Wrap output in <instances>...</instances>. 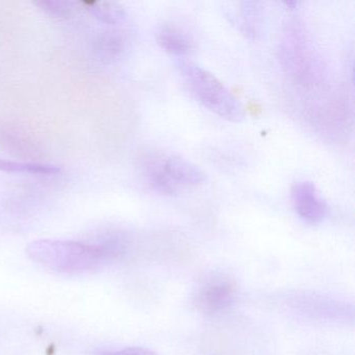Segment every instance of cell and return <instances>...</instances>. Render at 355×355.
<instances>
[{
  "instance_id": "obj_1",
  "label": "cell",
  "mask_w": 355,
  "mask_h": 355,
  "mask_svg": "<svg viewBox=\"0 0 355 355\" xmlns=\"http://www.w3.org/2000/svg\"><path fill=\"white\" fill-rule=\"evenodd\" d=\"M119 251L120 246L117 245L107 246L62 240L35 241L26 248L32 261L62 274L92 271Z\"/></svg>"
},
{
  "instance_id": "obj_2",
  "label": "cell",
  "mask_w": 355,
  "mask_h": 355,
  "mask_svg": "<svg viewBox=\"0 0 355 355\" xmlns=\"http://www.w3.org/2000/svg\"><path fill=\"white\" fill-rule=\"evenodd\" d=\"M176 68L192 96L203 107L227 121L240 123L245 119L242 103L209 70L184 60Z\"/></svg>"
},
{
  "instance_id": "obj_3",
  "label": "cell",
  "mask_w": 355,
  "mask_h": 355,
  "mask_svg": "<svg viewBox=\"0 0 355 355\" xmlns=\"http://www.w3.org/2000/svg\"><path fill=\"white\" fill-rule=\"evenodd\" d=\"M145 174L153 190L164 196H175L182 189L202 184V170L176 153H155L147 159Z\"/></svg>"
},
{
  "instance_id": "obj_4",
  "label": "cell",
  "mask_w": 355,
  "mask_h": 355,
  "mask_svg": "<svg viewBox=\"0 0 355 355\" xmlns=\"http://www.w3.org/2000/svg\"><path fill=\"white\" fill-rule=\"evenodd\" d=\"M309 42L302 24L291 21L284 31L279 51L282 64L291 76L298 82L311 85L315 62Z\"/></svg>"
},
{
  "instance_id": "obj_5",
  "label": "cell",
  "mask_w": 355,
  "mask_h": 355,
  "mask_svg": "<svg viewBox=\"0 0 355 355\" xmlns=\"http://www.w3.org/2000/svg\"><path fill=\"white\" fill-rule=\"evenodd\" d=\"M236 291V282L230 276L223 274L211 276L197 288L195 306L205 315L221 313L234 303Z\"/></svg>"
},
{
  "instance_id": "obj_6",
  "label": "cell",
  "mask_w": 355,
  "mask_h": 355,
  "mask_svg": "<svg viewBox=\"0 0 355 355\" xmlns=\"http://www.w3.org/2000/svg\"><path fill=\"white\" fill-rule=\"evenodd\" d=\"M293 207L301 220L315 225L324 221L328 213V205L313 182L300 180L291 191Z\"/></svg>"
},
{
  "instance_id": "obj_7",
  "label": "cell",
  "mask_w": 355,
  "mask_h": 355,
  "mask_svg": "<svg viewBox=\"0 0 355 355\" xmlns=\"http://www.w3.org/2000/svg\"><path fill=\"white\" fill-rule=\"evenodd\" d=\"M157 44L166 53L184 57L194 49V42L182 28L174 24H164L157 28L155 34Z\"/></svg>"
},
{
  "instance_id": "obj_8",
  "label": "cell",
  "mask_w": 355,
  "mask_h": 355,
  "mask_svg": "<svg viewBox=\"0 0 355 355\" xmlns=\"http://www.w3.org/2000/svg\"><path fill=\"white\" fill-rule=\"evenodd\" d=\"M263 8L261 3L245 1L241 3L239 18L241 28L249 37L257 38L263 26Z\"/></svg>"
},
{
  "instance_id": "obj_9",
  "label": "cell",
  "mask_w": 355,
  "mask_h": 355,
  "mask_svg": "<svg viewBox=\"0 0 355 355\" xmlns=\"http://www.w3.org/2000/svg\"><path fill=\"white\" fill-rule=\"evenodd\" d=\"M0 171L7 173L32 174V175H55L61 171L59 167L49 164L24 163L0 159Z\"/></svg>"
},
{
  "instance_id": "obj_10",
  "label": "cell",
  "mask_w": 355,
  "mask_h": 355,
  "mask_svg": "<svg viewBox=\"0 0 355 355\" xmlns=\"http://www.w3.org/2000/svg\"><path fill=\"white\" fill-rule=\"evenodd\" d=\"M98 355H157L150 349L144 347H128L120 350L103 351Z\"/></svg>"
}]
</instances>
